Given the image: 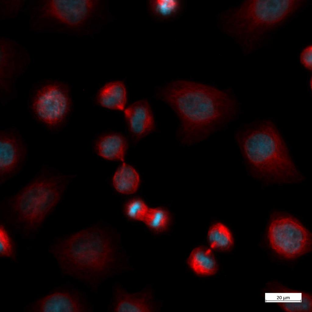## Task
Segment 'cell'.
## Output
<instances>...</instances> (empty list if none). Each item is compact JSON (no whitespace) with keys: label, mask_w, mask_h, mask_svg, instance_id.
<instances>
[{"label":"cell","mask_w":312,"mask_h":312,"mask_svg":"<svg viewBox=\"0 0 312 312\" xmlns=\"http://www.w3.org/2000/svg\"><path fill=\"white\" fill-rule=\"evenodd\" d=\"M149 208L143 200L135 199L127 203L125 207V212L129 218L143 221Z\"/></svg>","instance_id":"44dd1931"},{"label":"cell","mask_w":312,"mask_h":312,"mask_svg":"<svg viewBox=\"0 0 312 312\" xmlns=\"http://www.w3.org/2000/svg\"><path fill=\"white\" fill-rule=\"evenodd\" d=\"M109 307L112 312H157L161 303L156 300L152 288L146 286L134 292L128 291L120 284L114 286Z\"/></svg>","instance_id":"8fae6325"},{"label":"cell","mask_w":312,"mask_h":312,"mask_svg":"<svg viewBox=\"0 0 312 312\" xmlns=\"http://www.w3.org/2000/svg\"><path fill=\"white\" fill-rule=\"evenodd\" d=\"M0 256L2 257L16 259V255L14 244L4 227L0 228Z\"/></svg>","instance_id":"7402d4cb"},{"label":"cell","mask_w":312,"mask_h":312,"mask_svg":"<svg viewBox=\"0 0 312 312\" xmlns=\"http://www.w3.org/2000/svg\"><path fill=\"white\" fill-rule=\"evenodd\" d=\"M140 180L139 175L135 168L123 162L115 173L113 183L117 191L122 194H129L136 191Z\"/></svg>","instance_id":"e0dca14e"},{"label":"cell","mask_w":312,"mask_h":312,"mask_svg":"<svg viewBox=\"0 0 312 312\" xmlns=\"http://www.w3.org/2000/svg\"><path fill=\"white\" fill-rule=\"evenodd\" d=\"M268 238L272 249L288 259L297 258L312 249L311 234L297 220L290 217L274 219L269 226Z\"/></svg>","instance_id":"8992f818"},{"label":"cell","mask_w":312,"mask_h":312,"mask_svg":"<svg viewBox=\"0 0 312 312\" xmlns=\"http://www.w3.org/2000/svg\"><path fill=\"white\" fill-rule=\"evenodd\" d=\"M97 101L100 105L105 108L124 110L127 101V93L125 84L119 80L107 83L99 91Z\"/></svg>","instance_id":"5bb4252c"},{"label":"cell","mask_w":312,"mask_h":312,"mask_svg":"<svg viewBox=\"0 0 312 312\" xmlns=\"http://www.w3.org/2000/svg\"><path fill=\"white\" fill-rule=\"evenodd\" d=\"M268 288L267 297L284 311H312V296L310 294L293 290L276 283L269 284Z\"/></svg>","instance_id":"4fadbf2b"},{"label":"cell","mask_w":312,"mask_h":312,"mask_svg":"<svg viewBox=\"0 0 312 312\" xmlns=\"http://www.w3.org/2000/svg\"><path fill=\"white\" fill-rule=\"evenodd\" d=\"M299 59L302 65L307 70H312V45L308 44L301 50Z\"/></svg>","instance_id":"603a6c76"},{"label":"cell","mask_w":312,"mask_h":312,"mask_svg":"<svg viewBox=\"0 0 312 312\" xmlns=\"http://www.w3.org/2000/svg\"><path fill=\"white\" fill-rule=\"evenodd\" d=\"M97 3L95 0H48L38 9L39 18L69 26L83 23Z\"/></svg>","instance_id":"ba28073f"},{"label":"cell","mask_w":312,"mask_h":312,"mask_svg":"<svg viewBox=\"0 0 312 312\" xmlns=\"http://www.w3.org/2000/svg\"><path fill=\"white\" fill-rule=\"evenodd\" d=\"M247 171L267 183L300 182L297 168L282 135L272 122L264 121L245 126L236 136Z\"/></svg>","instance_id":"3957f363"},{"label":"cell","mask_w":312,"mask_h":312,"mask_svg":"<svg viewBox=\"0 0 312 312\" xmlns=\"http://www.w3.org/2000/svg\"><path fill=\"white\" fill-rule=\"evenodd\" d=\"M188 267L197 275L208 276L218 271V266L211 249L204 246L194 248L186 260Z\"/></svg>","instance_id":"9a60e30c"},{"label":"cell","mask_w":312,"mask_h":312,"mask_svg":"<svg viewBox=\"0 0 312 312\" xmlns=\"http://www.w3.org/2000/svg\"><path fill=\"white\" fill-rule=\"evenodd\" d=\"M207 239L211 249L226 251L231 249L233 245L234 240L229 229L221 223L213 224L210 228Z\"/></svg>","instance_id":"ac0fdd59"},{"label":"cell","mask_w":312,"mask_h":312,"mask_svg":"<svg viewBox=\"0 0 312 312\" xmlns=\"http://www.w3.org/2000/svg\"><path fill=\"white\" fill-rule=\"evenodd\" d=\"M162 94L179 117L180 138L187 145L206 139L230 121L236 112V101L229 94L197 82L176 81Z\"/></svg>","instance_id":"6da1fadb"},{"label":"cell","mask_w":312,"mask_h":312,"mask_svg":"<svg viewBox=\"0 0 312 312\" xmlns=\"http://www.w3.org/2000/svg\"><path fill=\"white\" fill-rule=\"evenodd\" d=\"M124 113L129 129L135 142L154 130L153 114L146 100H140L133 103L125 110Z\"/></svg>","instance_id":"7c38bea8"},{"label":"cell","mask_w":312,"mask_h":312,"mask_svg":"<svg viewBox=\"0 0 312 312\" xmlns=\"http://www.w3.org/2000/svg\"><path fill=\"white\" fill-rule=\"evenodd\" d=\"M303 0H248L240 9V25L249 45L254 46L267 33L297 11Z\"/></svg>","instance_id":"5b68a950"},{"label":"cell","mask_w":312,"mask_h":312,"mask_svg":"<svg viewBox=\"0 0 312 312\" xmlns=\"http://www.w3.org/2000/svg\"><path fill=\"white\" fill-rule=\"evenodd\" d=\"M65 179L53 168H42L15 200L20 218L30 227L39 225L58 202Z\"/></svg>","instance_id":"277c9868"},{"label":"cell","mask_w":312,"mask_h":312,"mask_svg":"<svg viewBox=\"0 0 312 312\" xmlns=\"http://www.w3.org/2000/svg\"><path fill=\"white\" fill-rule=\"evenodd\" d=\"M148 8L151 14L156 18L166 20L176 16L181 6L180 0H149Z\"/></svg>","instance_id":"d6986e66"},{"label":"cell","mask_w":312,"mask_h":312,"mask_svg":"<svg viewBox=\"0 0 312 312\" xmlns=\"http://www.w3.org/2000/svg\"><path fill=\"white\" fill-rule=\"evenodd\" d=\"M51 252L64 273L93 290L132 269L127 255L96 230L79 232L56 245Z\"/></svg>","instance_id":"7a4b0ae2"},{"label":"cell","mask_w":312,"mask_h":312,"mask_svg":"<svg viewBox=\"0 0 312 312\" xmlns=\"http://www.w3.org/2000/svg\"><path fill=\"white\" fill-rule=\"evenodd\" d=\"M30 309L37 312H87L92 310L83 293L73 288L52 291L32 303Z\"/></svg>","instance_id":"30bf717a"},{"label":"cell","mask_w":312,"mask_h":312,"mask_svg":"<svg viewBox=\"0 0 312 312\" xmlns=\"http://www.w3.org/2000/svg\"><path fill=\"white\" fill-rule=\"evenodd\" d=\"M169 214L166 210L161 208H149L143 221L152 230L157 232L165 230L169 222Z\"/></svg>","instance_id":"ffe728a7"},{"label":"cell","mask_w":312,"mask_h":312,"mask_svg":"<svg viewBox=\"0 0 312 312\" xmlns=\"http://www.w3.org/2000/svg\"><path fill=\"white\" fill-rule=\"evenodd\" d=\"M26 145L16 131L0 132V182L3 183L21 170L27 154Z\"/></svg>","instance_id":"9c48e42d"},{"label":"cell","mask_w":312,"mask_h":312,"mask_svg":"<svg viewBox=\"0 0 312 312\" xmlns=\"http://www.w3.org/2000/svg\"><path fill=\"white\" fill-rule=\"evenodd\" d=\"M128 147L127 142L122 135L118 134L107 135L101 138L96 145L98 154L106 159L124 162Z\"/></svg>","instance_id":"2e32d148"},{"label":"cell","mask_w":312,"mask_h":312,"mask_svg":"<svg viewBox=\"0 0 312 312\" xmlns=\"http://www.w3.org/2000/svg\"><path fill=\"white\" fill-rule=\"evenodd\" d=\"M71 101L66 87L51 83L37 92L33 103V109L37 118L51 129L61 125L70 110Z\"/></svg>","instance_id":"52a82bcc"}]
</instances>
